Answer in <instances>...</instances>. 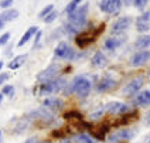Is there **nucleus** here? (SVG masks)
Here are the masks:
<instances>
[{
  "label": "nucleus",
  "instance_id": "c756f323",
  "mask_svg": "<svg viewBox=\"0 0 150 143\" xmlns=\"http://www.w3.org/2000/svg\"><path fill=\"white\" fill-rule=\"evenodd\" d=\"M42 38V30H38L37 34L34 35V44H33V50H35L38 45H40V41H41Z\"/></svg>",
  "mask_w": 150,
  "mask_h": 143
},
{
  "label": "nucleus",
  "instance_id": "dca6fc26",
  "mask_svg": "<svg viewBox=\"0 0 150 143\" xmlns=\"http://www.w3.org/2000/svg\"><path fill=\"white\" fill-rule=\"evenodd\" d=\"M130 105L133 108H146L150 105V89H142L130 98Z\"/></svg>",
  "mask_w": 150,
  "mask_h": 143
},
{
  "label": "nucleus",
  "instance_id": "7c9ffc66",
  "mask_svg": "<svg viewBox=\"0 0 150 143\" xmlns=\"http://www.w3.org/2000/svg\"><path fill=\"white\" fill-rule=\"evenodd\" d=\"M13 3H14V0H0V8H1V10L11 8Z\"/></svg>",
  "mask_w": 150,
  "mask_h": 143
},
{
  "label": "nucleus",
  "instance_id": "4468645a",
  "mask_svg": "<svg viewBox=\"0 0 150 143\" xmlns=\"http://www.w3.org/2000/svg\"><path fill=\"white\" fill-rule=\"evenodd\" d=\"M150 61V50H139L134 51L129 59V65L132 68H140L146 65Z\"/></svg>",
  "mask_w": 150,
  "mask_h": 143
},
{
  "label": "nucleus",
  "instance_id": "b1692460",
  "mask_svg": "<svg viewBox=\"0 0 150 143\" xmlns=\"http://www.w3.org/2000/svg\"><path fill=\"white\" fill-rule=\"evenodd\" d=\"M1 93H3L4 96L13 98V96L16 95V88H14L13 85L6 84V85H3V86H1Z\"/></svg>",
  "mask_w": 150,
  "mask_h": 143
},
{
  "label": "nucleus",
  "instance_id": "f03ea898",
  "mask_svg": "<svg viewBox=\"0 0 150 143\" xmlns=\"http://www.w3.org/2000/svg\"><path fill=\"white\" fill-rule=\"evenodd\" d=\"M72 85V93L78 99H86L91 95L92 88L95 86V82L88 75H75L71 81Z\"/></svg>",
  "mask_w": 150,
  "mask_h": 143
},
{
  "label": "nucleus",
  "instance_id": "6ab92c4d",
  "mask_svg": "<svg viewBox=\"0 0 150 143\" xmlns=\"http://www.w3.org/2000/svg\"><path fill=\"white\" fill-rule=\"evenodd\" d=\"M133 47L136 51L139 50H149L150 48V35L149 34H139L134 40Z\"/></svg>",
  "mask_w": 150,
  "mask_h": 143
},
{
  "label": "nucleus",
  "instance_id": "39448f33",
  "mask_svg": "<svg viewBox=\"0 0 150 143\" xmlns=\"http://www.w3.org/2000/svg\"><path fill=\"white\" fill-rule=\"evenodd\" d=\"M59 75H61V65L58 62H51L48 67H45L35 75V81H37V84H45L48 81L58 78Z\"/></svg>",
  "mask_w": 150,
  "mask_h": 143
},
{
  "label": "nucleus",
  "instance_id": "79ce46f5",
  "mask_svg": "<svg viewBox=\"0 0 150 143\" xmlns=\"http://www.w3.org/2000/svg\"><path fill=\"white\" fill-rule=\"evenodd\" d=\"M147 81H149V82H150V69H149V71H147Z\"/></svg>",
  "mask_w": 150,
  "mask_h": 143
},
{
  "label": "nucleus",
  "instance_id": "0eeeda50",
  "mask_svg": "<svg viewBox=\"0 0 150 143\" xmlns=\"http://www.w3.org/2000/svg\"><path fill=\"white\" fill-rule=\"evenodd\" d=\"M134 24V18L129 14L126 16H119L115 18V21L110 24L109 33L110 34H126L127 30Z\"/></svg>",
  "mask_w": 150,
  "mask_h": 143
},
{
  "label": "nucleus",
  "instance_id": "c03bdc74",
  "mask_svg": "<svg viewBox=\"0 0 150 143\" xmlns=\"http://www.w3.org/2000/svg\"><path fill=\"white\" fill-rule=\"evenodd\" d=\"M0 143H1V132H0Z\"/></svg>",
  "mask_w": 150,
  "mask_h": 143
},
{
  "label": "nucleus",
  "instance_id": "e433bc0d",
  "mask_svg": "<svg viewBox=\"0 0 150 143\" xmlns=\"http://www.w3.org/2000/svg\"><path fill=\"white\" fill-rule=\"evenodd\" d=\"M59 143H71V140L65 137V139H61V140H59Z\"/></svg>",
  "mask_w": 150,
  "mask_h": 143
},
{
  "label": "nucleus",
  "instance_id": "bb28decb",
  "mask_svg": "<svg viewBox=\"0 0 150 143\" xmlns=\"http://www.w3.org/2000/svg\"><path fill=\"white\" fill-rule=\"evenodd\" d=\"M57 18H58V11H57V10H52L48 16H45L42 18V21H44L45 24H51V23H54Z\"/></svg>",
  "mask_w": 150,
  "mask_h": 143
},
{
  "label": "nucleus",
  "instance_id": "f257e3e1",
  "mask_svg": "<svg viewBox=\"0 0 150 143\" xmlns=\"http://www.w3.org/2000/svg\"><path fill=\"white\" fill-rule=\"evenodd\" d=\"M88 13H89V3H83L81 6H78V8L75 10L74 13L68 14L67 16V21L71 23L75 28L82 33L85 30L89 28V18H88Z\"/></svg>",
  "mask_w": 150,
  "mask_h": 143
},
{
  "label": "nucleus",
  "instance_id": "473e14b6",
  "mask_svg": "<svg viewBox=\"0 0 150 143\" xmlns=\"http://www.w3.org/2000/svg\"><path fill=\"white\" fill-rule=\"evenodd\" d=\"M11 51H13V45L8 44L7 47H6V50H4V55H6V57H10V55H11Z\"/></svg>",
  "mask_w": 150,
  "mask_h": 143
},
{
  "label": "nucleus",
  "instance_id": "ea45409f",
  "mask_svg": "<svg viewBox=\"0 0 150 143\" xmlns=\"http://www.w3.org/2000/svg\"><path fill=\"white\" fill-rule=\"evenodd\" d=\"M3 98H4V95L0 92V105H1V102H3Z\"/></svg>",
  "mask_w": 150,
  "mask_h": 143
},
{
  "label": "nucleus",
  "instance_id": "72a5a7b5",
  "mask_svg": "<svg viewBox=\"0 0 150 143\" xmlns=\"http://www.w3.org/2000/svg\"><path fill=\"white\" fill-rule=\"evenodd\" d=\"M24 143H41V140H38L37 137H28Z\"/></svg>",
  "mask_w": 150,
  "mask_h": 143
},
{
  "label": "nucleus",
  "instance_id": "a878e982",
  "mask_svg": "<svg viewBox=\"0 0 150 143\" xmlns=\"http://www.w3.org/2000/svg\"><path fill=\"white\" fill-rule=\"evenodd\" d=\"M78 6H79V4H76L75 1H72V0H71V1L68 3L67 6L64 7V10H62V13H64L65 16H68V14H71V13H74L75 10L78 8Z\"/></svg>",
  "mask_w": 150,
  "mask_h": 143
},
{
  "label": "nucleus",
  "instance_id": "f3484780",
  "mask_svg": "<svg viewBox=\"0 0 150 143\" xmlns=\"http://www.w3.org/2000/svg\"><path fill=\"white\" fill-rule=\"evenodd\" d=\"M109 59L108 57L105 55V52L102 50H96L93 54H92L91 57V65L93 68H98V69H100V68H105L106 65H108Z\"/></svg>",
  "mask_w": 150,
  "mask_h": 143
},
{
  "label": "nucleus",
  "instance_id": "9d476101",
  "mask_svg": "<svg viewBox=\"0 0 150 143\" xmlns=\"http://www.w3.org/2000/svg\"><path fill=\"white\" fill-rule=\"evenodd\" d=\"M117 85H119L117 79H115L112 75L106 74V75L100 76L99 79L95 82L93 88H95L96 93H106V92H112L115 88H117Z\"/></svg>",
  "mask_w": 150,
  "mask_h": 143
},
{
  "label": "nucleus",
  "instance_id": "4c0bfd02",
  "mask_svg": "<svg viewBox=\"0 0 150 143\" xmlns=\"http://www.w3.org/2000/svg\"><path fill=\"white\" fill-rule=\"evenodd\" d=\"M4 27H6V24H4V23H1V21H0V31H1V30H3V28H4Z\"/></svg>",
  "mask_w": 150,
  "mask_h": 143
},
{
  "label": "nucleus",
  "instance_id": "4be33fe9",
  "mask_svg": "<svg viewBox=\"0 0 150 143\" xmlns=\"http://www.w3.org/2000/svg\"><path fill=\"white\" fill-rule=\"evenodd\" d=\"M72 140H74L75 143H99V140H96L93 136L89 135V133H86V132L75 135Z\"/></svg>",
  "mask_w": 150,
  "mask_h": 143
},
{
  "label": "nucleus",
  "instance_id": "a211bd4d",
  "mask_svg": "<svg viewBox=\"0 0 150 143\" xmlns=\"http://www.w3.org/2000/svg\"><path fill=\"white\" fill-rule=\"evenodd\" d=\"M18 16H20V11L17 8H7V10H3L0 13V21L7 24L10 21H14L16 18H18Z\"/></svg>",
  "mask_w": 150,
  "mask_h": 143
},
{
  "label": "nucleus",
  "instance_id": "393cba45",
  "mask_svg": "<svg viewBox=\"0 0 150 143\" xmlns=\"http://www.w3.org/2000/svg\"><path fill=\"white\" fill-rule=\"evenodd\" d=\"M52 10H55V4L54 3H50V4H47L45 7H42L41 10H40V13H38V18H44L45 16H48Z\"/></svg>",
  "mask_w": 150,
  "mask_h": 143
},
{
  "label": "nucleus",
  "instance_id": "ddd939ff",
  "mask_svg": "<svg viewBox=\"0 0 150 143\" xmlns=\"http://www.w3.org/2000/svg\"><path fill=\"white\" fill-rule=\"evenodd\" d=\"M134 28L139 34H147L150 31V10H144L134 18Z\"/></svg>",
  "mask_w": 150,
  "mask_h": 143
},
{
  "label": "nucleus",
  "instance_id": "2eb2a0df",
  "mask_svg": "<svg viewBox=\"0 0 150 143\" xmlns=\"http://www.w3.org/2000/svg\"><path fill=\"white\" fill-rule=\"evenodd\" d=\"M41 106L42 108H45L47 110H50L52 113H57L59 110L64 109V106H65V102L64 99H61L58 96H47V98H44V101L41 102Z\"/></svg>",
  "mask_w": 150,
  "mask_h": 143
},
{
  "label": "nucleus",
  "instance_id": "412c9836",
  "mask_svg": "<svg viewBox=\"0 0 150 143\" xmlns=\"http://www.w3.org/2000/svg\"><path fill=\"white\" fill-rule=\"evenodd\" d=\"M27 58H28V54H18V55H16V57H13V59H11V61H10V62L7 64L8 69L14 71V69L21 68L25 64Z\"/></svg>",
  "mask_w": 150,
  "mask_h": 143
},
{
  "label": "nucleus",
  "instance_id": "20e7f679",
  "mask_svg": "<svg viewBox=\"0 0 150 143\" xmlns=\"http://www.w3.org/2000/svg\"><path fill=\"white\" fill-rule=\"evenodd\" d=\"M54 57L59 61L74 62L82 57V52H79V50H75L74 47H71L69 42L61 40L54 48Z\"/></svg>",
  "mask_w": 150,
  "mask_h": 143
},
{
  "label": "nucleus",
  "instance_id": "f8f14e48",
  "mask_svg": "<svg viewBox=\"0 0 150 143\" xmlns=\"http://www.w3.org/2000/svg\"><path fill=\"white\" fill-rule=\"evenodd\" d=\"M105 109H106V113H109V115L122 116V115H126V113L132 112L133 106H130V105L120 101H110L108 103H105Z\"/></svg>",
  "mask_w": 150,
  "mask_h": 143
},
{
  "label": "nucleus",
  "instance_id": "2f4dec72",
  "mask_svg": "<svg viewBox=\"0 0 150 143\" xmlns=\"http://www.w3.org/2000/svg\"><path fill=\"white\" fill-rule=\"evenodd\" d=\"M8 78H10V72H0V86L7 84Z\"/></svg>",
  "mask_w": 150,
  "mask_h": 143
},
{
  "label": "nucleus",
  "instance_id": "7ed1b4c3",
  "mask_svg": "<svg viewBox=\"0 0 150 143\" xmlns=\"http://www.w3.org/2000/svg\"><path fill=\"white\" fill-rule=\"evenodd\" d=\"M67 79L64 76L59 75L58 78L52 79V81H48L45 84H37V86L34 88V93L38 95V96H52L55 93L62 92V89L65 88L67 85Z\"/></svg>",
  "mask_w": 150,
  "mask_h": 143
},
{
  "label": "nucleus",
  "instance_id": "cd10ccee",
  "mask_svg": "<svg viewBox=\"0 0 150 143\" xmlns=\"http://www.w3.org/2000/svg\"><path fill=\"white\" fill-rule=\"evenodd\" d=\"M147 4H149V0H133V7L140 11H144Z\"/></svg>",
  "mask_w": 150,
  "mask_h": 143
},
{
  "label": "nucleus",
  "instance_id": "37998d69",
  "mask_svg": "<svg viewBox=\"0 0 150 143\" xmlns=\"http://www.w3.org/2000/svg\"><path fill=\"white\" fill-rule=\"evenodd\" d=\"M41 143H52V142H48V140H44V142H41Z\"/></svg>",
  "mask_w": 150,
  "mask_h": 143
},
{
  "label": "nucleus",
  "instance_id": "5701e85b",
  "mask_svg": "<svg viewBox=\"0 0 150 143\" xmlns=\"http://www.w3.org/2000/svg\"><path fill=\"white\" fill-rule=\"evenodd\" d=\"M106 113V109H105V105H99L98 108H95V109L92 110L91 113H89V120H99L103 115Z\"/></svg>",
  "mask_w": 150,
  "mask_h": 143
},
{
  "label": "nucleus",
  "instance_id": "423d86ee",
  "mask_svg": "<svg viewBox=\"0 0 150 143\" xmlns=\"http://www.w3.org/2000/svg\"><path fill=\"white\" fill-rule=\"evenodd\" d=\"M127 41V35L126 34H110L108 35L105 40H103V50L109 52V54H113L116 52L120 47H123Z\"/></svg>",
  "mask_w": 150,
  "mask_h": 143
},
{
  "label": "nucleus",
  "instance_id": "9b49d317",
  "mask_svg": "<svg viewBox=\"0 0 150 143\" xmlns=\"http://www.w3.org/2000/svg\"><path fill=\"white\" fill-rule=\"evenodd\" d=\"M144 82H146V78L142 76V75L132 78V79H130V81H129V82L122 88V93H123V96H126V98H132L133 95H136L137 92H140V91L143 89Z\"/></svg>",
  "mask_w": 150,
  "mask_h": 143
},
{
  "label": "nucleus",
  "instance_id": "c85d7f7f",
  "mask_svg": "<svg viewBox=\"0 0 150 143\" xmlns=\"http://www.w3.org/2000/svg\"><path fill=\"white\" fill-rule=\"evenodd\" d=\"M10 37H11L10 31H4V33L1 34V35H0V47L7 45L8 42H10Z\"/></svg>",
  "mask_w": 150,
  "mask_h": 143
},
{
  "label": "nucleus",
  "instance_id": "f704fd0d",
  "mask_svg": "<svg viewBox=\"0 0 150 143\" xmlns=\"http://www.w3.org/2000/svg\"><path fill=\"white\" fill-rule=\"evenodd\" d=\"M122 3H123V6H125V7H130V6H133V0H122Z\"/></svg>",
  "mask_w": 150,
  "mask_h": 143
},
{
  "label": "nucleus",
  "instance_id": "1a4fd4ad",
  "mask_svg": "<svg viewBox=\"0 0 150 143\" xmlns=\"http://www.w3.org/2000/svg\"><path fill=\"white\" fill-rule=\"evenodd\" d=\"M137 135V130L133 127H122V129H117L116 132L110 133L106 139L108 143H122V142H129L132 140L134 136Z\"/></svg>",
  "mask_w": 150,
  "mask_h": 143
},
{
  "label": "nucleus",
  "instance_id": "58836bf2",
  "mask_svg": "<svg viewBox=\"0 0 150 143\" xmlns=\"http://www.w3.org/2000/svg\"><path fill=\"white\" fill-rule=\"evenodd\" d=\"M3 67H4V62H3V61H0V72H1V69H3Z\"/></svg>",
  "mask_w": 150,
  "mask_h": 143
},
{
  "label": "nucleus",
  "instance_id": "aec40b11",
  "mask_svg": "<svg viewBox=\"0 0 150 143\" xmlns=\"http://www.w3.org/2000/svg\"><path fill=\"white\" fill-rule=\"evenodd\" d=\"M40 28L37 27V25H31L30 28H27L24 31V34L21 35V38L17 41V47H23V45H25L27 42L30 41V40H33L34 35L37 34V31H38Z\"/></svg>",
  "mask_w": 150,
  "mask_h": 143
},
{
  "label": "nucleus",
  "instance_id": "6e6552de",
  "mask_svg": "<svg viewBox=\"0 0 150 143\" xmlns=\"http://www.w3.org/2000/svg\"><path fill=\"white\" fill-rule=\"evenodd\" d=\"M123 7L122 0H99L98 8L109 17H117Z\"/></svg>",
  "mask_w": 150,
  "mask_h": 143
},
{
  "label": "nucleus",
  "instance_id": "a18cd8bd",
  "mask_svg": "<svg viewBox=\"0 0 150 143\" xmlns=\"http://www.w3.org/2000/svg\"><path fill=\"white\" fill-rule=\"evenodd\" d=\"M146 143H150V139H149V140H147V142H146Z\"/></svg>",
  "mask_w": 150,
  "mask_h": 143
},
{
  "label": "nucleus",
  "instance_id": "a19ab883",
  "mask_svg": "<svg viewBox=\"0 0 150 143\" xmlns=\"http://www.w3.org/2000/svg\"><path fill=\"white\" fill-rule=\"evenodd\" d=\"M72 1H75L76 4H81V3H82V0H72Z\"/></svg>",
  "mask_w": 150,
  "mask_h": 143
},
{
  "label": "nucleus",
  "instance_id": "c9c22d12",
  "mask_svg": "<svg viewBox=\"0 0 150 143\" xmlns=\"http://www.w3.org/2000/svg\"><path fill=\"white\" fill-rule=\"evenodd\" d=\"M144 123H146V125H150V110L146 113V116H144Z\"/></svg>",
  "mask_w": 150,
  "mask_h": 143
}]
</instances>
